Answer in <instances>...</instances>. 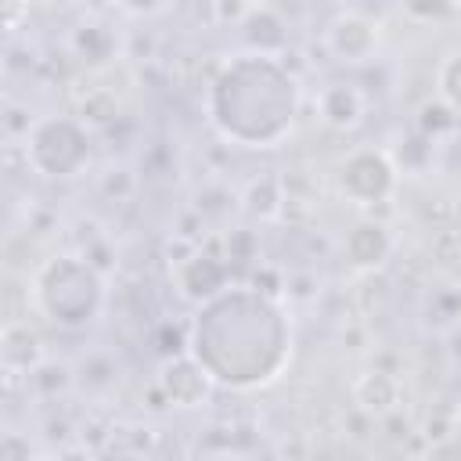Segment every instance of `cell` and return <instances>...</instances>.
<instances>
[{
	"label": "cell",
	"instance_id": "6da1fadb",
	"mask_svg": "<svg viewBox=\"0 0 461 461\" xmlns=\"http://www.w3.org/2000/svg\"><path fill=\"white\" fill-rule=\"evenodd\" d=\"M339 194L353 205H378L396 191V166L382 148H357L339 162Z\"/></svg>",
	"mask_w": 461,
	"mask_h": 461
},
{
	"label": "cell",
	"instance_id": "30bf717a",
	"mask_svg": "<svg viewBox=\"0 0 461 461\" xmlns=\"http://www.w3.org/2000/svg\"><path fill=\"white\" fill-rule=\"evenodd\" d=\"M436 86H439V101L450 104V108L461 115V50H454V54L439 65Z\"/></svg>",
	"mask_w": 461,
	"mask_h": 461
},
{
	"label": "cell",
	"instance_id": "52a82bcc",
	"mask_svg": "<svg viewBox=\"0 0 461 461\" xmlns=\"http://www.w3.org/2000/svg\"><path fill=\"white\" fill-rule=\"evenodd\" d=\"M353 403L364 407L375 418L396 411L400 407V378L393 371H385V367H371V371L357 375V382H353Z\"/></svg>",
	"mask_w": 461,
	"mask_h": 461
},
{
	"label": "cell",
	"instance_id": "277c9868",
	"mask_svg": "<svg viewBox=\"0 0 461 461\" xmlns=\"http://www.w3.org/2000/svg\"><path fill=\"white\" fill-rule=\"evenodd\" d=\"M393 234H389V227L385 223H378V220H360L357 227H349V234H346V241H342V256H346V263L357 270V274H364V270H382V263L393 256Z\"/></svg>",
	"mask_w": 461,
	"mask_h": 461
},
{
	"label": "cell",
	"instance_id": "5bb4252c",
	"mask_svg": "<svg viewBox=\"0 0 461 461\" xmlns=\"http://www.w3.org/2000/svg\"><path fill=\"white\" fill-rule=\"evenodd\" d=\"M0 457H7V461H14V457H29V443H22L18 432H7L4 443H0Z\"/></svg>",
	"mask_w": 461,
	"mask_h": 461
},
{
	"label": "cell",
	"instance_id": "2e32d148",
	"mask_svg": "<svg viewBox=\"0 0 461 461\" xmlns=\"http://www.w3.org/2000/svg\"><path fill=\"white\" fill-rule=\"evenodd\" d=\"M22 7H29V0H4V25L14 32L22 22Z\"/></svg>",
	"mask_w": 461,
	"mask_h": 461
},
{
	"label": "cell",
	"instance_id": "5b68a950",
	"mask_svg": "<svg viewBox=\"0 0 461 461\" xmlns=\"http://www.w3.org/2000/svg\"><path fill=\"white\" fill-rule=\"evenodd\" d=\"M317 112H321V122L331 126V130H353L364 122V112H367V97L353 86V83H328L317 97Z\"/></svg>",
	"mask_w": 461,
	"mask_h": 461
},
{
	"label": "cell",
	"instance_id": "9a60e30c",
	"mask_svg": "<svg viewBox=\"0 0 461 461\" xmlns=\"http://www.w3.org/2000/svg\"><path fill=\"white\" fill-rule=\"evenodd\" d=\"M122 11H130V14H155V11H162L169 0H115Z\"/></svg>",
	"mask_w": 461,
	"mask_h": 461
},
{
	"label": "cell",
	"instance_id": "8992f818",
	"mask_svg": "<svg viewBox=\"0 0 461 461\" xmlns=\"http://www.w3.org/2000/svg\"><path fill=\"white\" fill-rule=\"evenodd\" d=\"M0 357L7 375H32L43 364V339L25 321H7L0 335Z\"/></svg>",
	"mask_w": 461,
	"mask_h": 461
},
{
	"label": "cell",
	"instance_id": "3957f363",
	"mask_svg": "<svg viewBox=\"0 0 461 461\" xmlns=\"http://www.w3.org/2000/svg\"><path fill=\"white\" fill-rule=\"evenodd\" d=\"M324 43L339 61H364L378 47V25L360 11H342L331 18Z\"/></svg>",
	"mask_w": 461,
	"mask_h": 461
},
{
	"label": "cell",
	"instance_id": "ba28073f",
	"mask_svg": "<svg viewBox=\"0 0 461 461\" xmlns=\"http://www.w3.org/2000/svg\"><path fill=\"white\" fill-rule=\"evenodd\" d=\"M349 299H353L357 313L367 321V317H378V313L389 310L393 288H389V281L382 277V270H364V274H357V281H353V288H349Z\"/></svg>",
	"mask_w": 461,
	"mask_h": 461
},
{
	"label": "cell",
	"instance_id": "7a4b0ae2",
	"mask_svg": "<svg viewBox=\"0 0 461 461\" xmlns=\"http://www.w3.org/2000/svg\"><path fill=\"white\" fill-rule=\"evenodd\" d=\"M158 393L173 407H202L212 393V375L198 357L166 360L158 371Z\"/></svg>",
	"mask_w": 461,
	"mask_h": 461
},
{
	"label": "cell",
	"instance_id": "8fae6325",
	"mask_svg": "<svg viewBox=\"0 0 461 461\" xmlns=\"http://www.w3.org/2000/svg\"><path fill=\"white\" fill-rule=\"evenodd\" d=\"M454 122H457V112L450 108V104H425L421 108V130L429 133V137H436L439 130H454Z\"/></svg>",
	"mask_w": 461,
	"mask_h": 461
},
{
	"label": "cell",
	"instance_id": "4fadbf2b",
	"mask_svg": "<svg viewBox=\"0 0 461 461\" xmlns=\"http://www.w3.org/2000/svg\"><path fill=\"white\" fill-rule=\"evenodd\" d=\"M454 432V418L450 414H436V421L429 418L425 425H421V436L429 439V443H439V439H447Z\"/></svg>",
	"mask_w": 461,
	"mask_h": 461
},
{
	"label": "cell",
	"instance_id": "e0dca14e",
	"mask_svg": "<svg viewBox=\"0 0 461 461\" xmlns=\"http://www.w3.org/2000/svg\"><path fill=\"white\" fill-rule=\"evenodd\" d=\"M454 4H457V7H461V0H454Z\"/></svg>",
	"mask_w": 461,
	"mask_h": 461
},
{
	"label": "cell",
	"instance_id": "7c38bea8",
	"mask_svg": "<svg viewBox=\"0 0 461 461\" xmlns=\"http://www.w3.org/2000/svg\"><path fill=\"white\" fill-rule=\"evenodd\" d=\"M252 0H212V14L220 25H230V22H245L252 14Z\"/></svg>",
	"mask_w": 461,
	"mask_h": 461
},
{
	"label": "cell",
	"instance_id": "9c48e42d",
	"mask_svg": "<svg viewBox=\"0 0 461 461\" xmlns=\"http://www.w3.org/2000/svg\"><path fill=\"white\" fill-rule=\"evenodd\" d=\"M115 112H119V101H115L112 90H104V86H86V97L79 101V122H83V126H101V122H108Z\"/></svg>",
	"mask_w": 461,
	"mask_h": 461
}]
</instances>
